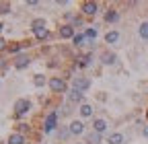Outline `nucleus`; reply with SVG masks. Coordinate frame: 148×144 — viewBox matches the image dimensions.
<instances>
[{
    "label": "nucleus",
    "instance_id": "obj_1",
    "mask_svg": "<svg viewBox=\"0 0 148 144\" xmlns=\"http://www.w3.org/2000/svg\"><path fill=\"white\" fill-rule=\"evenodd\" d=\"M29 27H31V31L35 35V41H49L53 37V35L49 33V29H47V21L43 19V16H35V19H31Z\"/></svg>",
    "mask_w": 148,
    "mask_h": 144
},
{
    "label": "nucleus",
    "instance_id": "obj_6",
    "mask_svg": "<svg viewBox=\"0 0 148 144\" xmlns=\"http://www.w3.org/2000/svg\"><path fill=\"white\" fill-rule=\"evenodd\" d=\"M80 14L84 19L97 16L99 14V2H95V0H84V2H80Z\"/></svg>",
    "mask_w": 148,
    "mask_h": 144
},
{
    "label": "nucleus",
    "instance_id": "obj_36",
    "mask_svg": "<svg viewBox=\"0 0 148 144\" xmlns=\"http://www.w3.org/2000/svg\"><path fill=\"white\" fill-rule=\"evenodd\" d=\"M0 82H2V78H0Z\"/></svg>",
    "mask_w": 148,
    "mask_h": 144
},
{
    "label": "nucleus",
    "instance_id": "obj_23",
    "mask_svg": "<svg viewBox=\"0 0 148 144\" xmlns=\"http://www.w3.org/2000/svg\"><path fill=\"white\" fill-rule=\"evenodd\" d=\"M14 132H18V134L27 136V134L31 132V125H29L27 121H16V123H14Z\"/></svg>",
    "mask_w": 148,
    "mask_h": 144
},
{
    "label": "nucleus",
    "instance_id": "obj_21",
    "mask_svg": "<svg viewBox=\"0 0 148 144\" xmlns=\"http://www.w3.org/2000/svg\"><path fill=\"white\" fill-rule=\"evenodd\" d=\"M125 142V136L121 132H111L107 136V144H123Z\"/></svg>",
    "mask_w": 148,
    "mask_h": 144
},
{
    "label": "nucleus",
    "instance_id": "obj_12",
    "mask_svg": "<svg viewBox=\"0 0 148 144\" xmlns=\"http://www.w3.org/2000/svg\"><path fill=\"white\" fill-rule=\"evenodd\" d=\"M90 130L103 136V134H105V132L109 130V121H107L105 117H92V123H90Z\"/></svg>",
    "mask_w": 148,
    "mask_h": 144
},
{
    "label": "nucleus",
    "instance_id": "obj_28",
    "mask_svg": "<svg viewBox=\"0 0 148 144\" xmlns=\"http://www.w3.org/2000/svg\"><path fill=\"white\" fill-rule=\"evenodd\" d=\"M60 66H62V62H60L58 58H49V60H47V68H51V70H53V68H60Z\"/></svg>",
    "mask_w": 148,
    "mask_h": 144
},
{
    "label": "nucleus",
    "instance_id": "obj_35",
    "mask_svg": "<svg viewBox=\"0 0 148 144\" xmlns=\"http://www.w3.org/2000/svg\"><path fill=\"white\" fill-rule=\"evenodd\" d=\"M146 117H148V109H146Z\"/></svg>",
    "mask_w": 148,
    "mask_h": 144
},
{
    "label": "nucleus",
    "instance_id": "obj_11",
    "mask_svg": "<svg viewBox=\"0 0 148 144\" xmlns=\"http://www.w3.org/2000/svg\"><path fill=\"white\" fill-rule=\"evenodd\" d=\"M68 130H70V136H84L86 134V123L82 119H70Z\"/></svg>",
    "mask_w": 148,
    "mask_h": 144
},
{
    "label": "nucleus",
    "instance_id": "obj_18",
    "mask_svg": "<svg viewBox=\"0 0 148 144\" xmlns=\"http://www.w3.org/2000/svg\"><path fill=\"white\" fill-rule=\"evenodd\" d=\"M6 144H29V140H27V136L18 134V132H10L6 138Z\"/></svg>",
    "mask_w": 148,
    "mask_h": 144
},
{
    "label": "nucleus",
    "instance_id": "obj_22",
    "mask_svg": "<svg viewBox=\"0 0 148 144\" xmlns=\"http://www.w3.org/2000/svg\"><path fill=\"white\" fill-rule=\"evenodd\" d=\"M70 25L76 29L78 33H82V31L86 29V25H84V16H82V14H76V16H74V21H72Z\"/></svg>",
    "mask_w": 148,
    "mask_h": 144
},
{
    "label": "nucleus",
    "instance_id": "obj_30",
    "mask_svg": "<svg viewBox=\"0 0 148 144\" xmlns=\"http://www.w3.org/2000/svg\"><path fill=\"white\" fill-rule=\"evenodd\" d=\"M142 136L148 140V123H144V125H142Z\"/></svg>",
    "mask_w": 148,
    "mask_h": 144
},
{
    "label": "nucleus",
    "instance_id": "obj_9",
    "mask_svg": "<svg viewBox=\"0 0 148 144\" xmlns=\"http://www.w3.org/2000/svg\"><path fill=\"white\" fill-rule=\"evenodd\" d=\"M99 62H101V66L111 68V66H117L119 58H117V53H115V51H111V49H103V51H101V56H99Z\"/></svg>",
    "mask_w": 148,
    "mask_h": 144
},
{
    "label": "nucleus",
    "instance_id": "obj_26",
    "mask_svg": "<svg viewBox=\"0 0 148 144\" xmlns=\"http://www.w3.org/2000/svg\"><path fill=\"white\" fill-rule=\"evenodd\" d=\"M56 134H58V138H60V140H66V138H70V130H68V125H60ZM60 140H58V142H60Z\"/></svg>",
    "mask_w": 148,
    "mask_h": 144
},
{
    "label": "nucleus",
    "instance_id": "obj_25",
    "mask_svg": "<svg viewBox=\"0 0 148 144\" xmlns=\"http://www.w3.org/2000/svg\"><path fill=\"white\" fill-rule=\"evenodd\" d=\"M70 43H72V47H82V45H86L84 33H76V35H74V39H72Z\"/></svg>",
    "mask_w": 148,
    "mask_h": 144
},
{
    "label": "nucleus",
    "instance_id": "obj_24",
    "mask_svg": "<svg viewBox=\"0 0 148 144\" xmlns=\"http://www.w3.org/2000/svg\"><path fill=\"white\" fill-rule=\"evenodd\" d=\"M138 37L144 39V41H148V21H142L138 25Z\"/></svg>",
    "mask_w": 148,
    "mask_h": 144
},
{
    "label": "nucleus",
    "instance_id": "obj_16",
    "mask_svg": "<svg viewBox=\"0 0 148 144\" xmlns=\"http://www.w3.org/2000/svg\"><path fill=\"white\" fill-rule=\"evenodd\" d=\"M103 21H105L107 25L117 23V21H119V10H117V8H113V6L107 8V10H105V14H103Z\"/></svg>",
    "mask_w": 148,
    "mask_h": 144
},
{
    "label": "nucleus",
    "instance_id": "obj_8",
    "mask_svg": "<svg viewBox=\"0 0 148 144\" xmlns=\"http://www.w3.org/2000/svg\"><path fill=\"white\" fill-rule=\"evenodd\" d=\"M90 78L88 76H82V74H76V76H74L72 78V88H76V91H80V93H88L90 91Z\"/></svg>",
    "mask_w": 148,
    "mask_h": 144
},
{
    "label": "nucleus",
    "instance_id": "obj_14",
    "mask_svg": "<svg viewBox=\"0 0 148 144\" xmlns=\"http://www.w3.org/2000/svg\"><path fill=\"white\" fill-rule=\"evenodd\" d=\"M82 33H84V37H86V45H88V47H95L97 35H99V27H95V25H92V27H86Z\"/></svg>",
    "mask_w": 148,
    "mask_h": 144
},
{
    "label": "nucleus",
    "instance_id": "obj_29",
    "mask_svg": "<svg viewBox=\"0 0 148 144\" xmlns=\"http://www.w3.org/2000/svg\"><path fill=\"white\" fill-rule=\"evenodd\" d=\"M6 49H8V41L0 37V56H2V51H6Z\"/></svg>",
    "mask_w": 148,
    "mask_h": 144
},
{
    "label": "nucleus",
    "instance_id": "obj_27",
    "mask_svg": "<svg viewBox=\"0 0 148 144\" xmlns=\"http://www.w3.org/2000/svg\"><path fill=\"white\" fill-rule=\"evenodd\" d=\"M12 12V4L6 0H0V14H10Z\"/></svg>",
    "mask_w": 148,
    "mask_h": 144
},
{
    "label": "nucleus",
    "instance_id": "obj_3",
    "mask_svg": "<svg viewBox=\"0 0 148 144\" xmlns=\"http://www.w3.org/2000/svg\"><path fill=\"white\" fill-rule=\"evenodd\" d=\"M31 109H33L31 99L18 97V99L12 103V117H14V119H23V117H27V115L31 113Z\"/></svg>",
    "mask_w": 148,
    "mask_h": 144
},
{
    "label": "nucleus",
    "instance_id": "obj_10",
    "mask_svg": "<svg viewBox=\"0 0 148 144\" xmlns=\"http://www.w3.org/2000/svg\"><path fill=\"white\" fill-rule=\"evenodd\" d=\"M31 62H33V58L29 56L27 51H23V53H18V56H14L12 68H14V70H27V68L31 66Z\"/></svg>",
    "mask_w": 148,
    "mask_h": 144
},
{
    "label": "nucleus",
    "instance_id": "obj_19",
    "mask_svg": "<svg viewBox=\"0 0 148 144\" xmlns=\"http://www.w3.org/2000/svg\"><path fill=\"white\" fill-rule=\"evenodd\" d=\"M84 144H103V136L90 130V132L84 134Z\"/></svg>",
    "mask_w": 148,
    "mask_h": 144
},
{
    "label": "nucleus",
    "instance_id": "obj_31",
    "mask_svg": "<svg viewBox=\"0 0 148 144\" xmlns=\"http://www.w3.org/2000/svg\"><path fill=\"white\" fill-rule=\"evenodd\" d=\"M25 6H39V2H37V0H27Z\"/></svg>",
    "mask_w": 148,
    "mask_h": 144
},
{
    "label": "nucleus",
    "instance_id": "obj_20",
    "mask_svg": "<svg viewBox=\"0 0 148 144\" xmlns=\"http://www.w3.org/2000/svg\"><path fill=\"white\" fill-rule=\"evenodd\" d=\"M47 82H49V78H47L45 74H41V72H35V74H33V86H37V88H43Z\"/></svg>",
    "mask_w": 148,
    "mask_h": 144
},
{
    "label": "nucleus",
    "instance_id": "obj_17",
    "mask_svg": "<svg viewBox=\"0 0 148 144\" xmlns=\"http://www.w3.org/2000/svg\"><path fill=\"white\" fill-rule=\"evenodd\" d=\"M119 39H121V33L117 29H111V31L105 33V43H109V45H117Z\"/></svg>",
    "mask_w": 148,
    "mask_h": 144
},
{
    "label": "nucleus",
    "instance_id": "obj_15",
    "mask_svg": "<svg viewBox=\"0 0 148 144\" xmlns=\"http://www.w3.org/2000/svg\"><path fill=\"white\" fill-rule=\"evenodd\" d=\"M78 115H80L82 121H84V119H92V117H95V107H92L90 103H82V105L78 107Z\"/></svg>",
    "mask_w": 148,
    "mask_h": 144
},
{
    "label": "nucleus",
    "instance_id": "obj_5",
    "mask_svg": "<svg viewBox=\"0 0 148 144\" xmlns=\"http://www.w3.org/2000/svg\"><path fill=\"white\" fill-rule=\"evenodd\" d=\"M76 33H78V31L74 29L70 23H62L58 29H56V37H58V39H62V41H72Z\"/></svg>",
    "mask_w": 148,
    "mask_h": 144
},
{
    "label": "nucleus",
    "instance_id": "obj_34",
    "mask_svg": "<svg viewBox=\"0 0 148 144\" xmlns=\"http://www.w3.org/2000/svg\"><path fill=\"white\" fill-rule=\"evenodd\" d=\"M72 144H84V142H72Z\"/></svg>",
    "mask_w": 148,
    "mask_h": 144
},
{
    "label": "nucleus",
    "instance_id": "obj_33",
    "mask_svg": "<svg viewBox=\"0 0 148 144\" xmlns=\"http://www.w3.org/2000/svg\"><path fill=\"white\" fill-rule=\"evenodd\" d=\"M4 31V23H0V33H2Z\"/></svg>",
    "mask_w": 148,
    "mask_h": 144
},
{
    "label": "nucleus",
    "instance_id": "obj_32",
    "mask_svg": "<svg viewBox=\"0 0 148 144\" xmlns=\"http://www.w3.org/2000/svg\"><path fill=\"white\" fill-rule=\"evenodd\" d=\"M56 4H58V6H66V4H70V2H68V0H56Z\"/></svg>",
    "mask_w": 148,
    "mask_h": 144
},
{
    "label": "nucleus",
    "instance_id": "obj_7",
    "mask_svg": "<svg viewBox=\"0 0 148 144\" xmlns=\"http://www.w3.org/2000/svg\"><path fill=\"white\" fill-rule=\"evenodd\" d=\"M95 58H92V51H82V53H76V58H74V66L84 70V68H90Z\"/></svg>",
    "mask_w": 148,
    "mask_h": 144
},
{
    "label": "nucleus",
    "instance_id": "obj_4",
    "mask_svg": "<svg viewBox=\"0 0 148 144\" xmlns=\"http://www.w3.org/2000/svg\"><path fill=\"white\" fill-rule=\"evenodd\" d=\"M47 86H49L51 95H68V91H70L68 80H66L64 76H60V74H58V76H49Z\"/></svg>",
    "mask_w": 148,
    "mask_h": 144
},
{
    "label": "nucleus",
    "instance_id": "obj_37",
    "mask_svg": "<svg viewBox=\"0 0 148 144\" xmlns=\"http://www.w3.org/2000/svg\"><path fill=\"white\" fill-rule=\"evenodd\" d=\"M58 144H60V142H58Z\"/></svg>",
    "mask_w": 148,
    "mask_h": 144
},
{
    "label": "nucleus",
    "instance_id": "obj_13",
    "mask_svg": "<svg viewBox=\"0 0 148 144\" xmlns=\"http://www.w3.org/2000/svg\"><path fill=\"white\" fill-rule=\"evenodd\" d=\"M66 97H68V103H70V105H78V107H80L82 103H86V101H84V93L76 91V88H70Z\"/></svg>",
    "mask_w": 148,
    "mask_h": 144
},
{
    "label": "nucleus",
    "instance_id": "obj_2",
    "mask_svg": "<svg viewBox=\"0 0 148 144\" xmlns=\"http://www.w3.org/2000/svg\"><path fill=\"white\" fill-rule=\"evenodd\" d=\"M60 128V107H56V109H49V113L43 117V123H41V132L47 136V134H53L58 132Z\"/></svg>",
    "mask_w": 148,
    "mask_h": 144
}]
</instances>
